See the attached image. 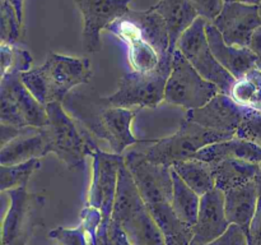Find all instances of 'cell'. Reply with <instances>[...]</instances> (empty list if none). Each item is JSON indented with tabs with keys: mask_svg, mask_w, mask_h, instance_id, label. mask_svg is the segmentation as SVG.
Listing matches in <instances>:
<instances>
[{
	"mask_svg": "<svg viewBox=\"0 0 261 245\" xmlns=\"http://www.w3.org/2000/svg\"><path fill=\"white\" fill-rule=\"evenodd\" d=\"M64 106L92 134L107 140L112 152L117 155L137 143L157 142V139H138L133 135L132 122L139 109L109 106L101 97L81 92L69 93L64 100Z\"/></svg>",
	"mask_w": 261,
	"mask_h": 245,
	"instance_id": "6da1fadb",
	"label": "cell"
},
{
	"mask_svg": "<svg viewBox=\"0 0 261 245\" xmlns=\"http://www.w3.org/2000/svg\"><path fill=\"white\" fill-rule=\"evenodd\" d=\"M93 157V178L89 189L88 204L98 209L102 214V221L97 232V242L102 245L107 236L110 222L112 218L115 198L117 191L119 171L125 157L117 153H107L96 148Z\"/></svg>",
	"mask_w": 261,
	"mask_h": 245,
	"instance_id": "9c48e42d",
	"label": "cell"
},
{
	"mask_svg": "<svg viewBox=\"0 0 261 245\" xmlns=\"http://www.w3.org/2000/svg\"><path fill=\"white\" fill-rule=\"evenodd\" d=\"M209 163L213 170L216 188L223 191L255 180L261 171V163L239 158H223Z\"/></svg>",
	"mask_w": 261,
	"mask_h": 245,
	"instance_id": "7402d4cb",
	"label": "cell"
},
{
	"mask_svg": "<svg viewBox=\"0 0 261 245\" xmlns=\"http://www.w3.org/2000/svg\"><path fill=\"white\" fill-rule=\"evenodd\" d=\"M193 158L206 162H214L223 158H239L249 162L261 163V145L251 140L233 137L231 139L212 143L201 148Z\"/></svg>",
	"mask_w": 261,
	"mask_h": 245,
	"instance_id": "603a6c76",
	"label": "cell"
},
{
	"mask_svg": "<svg viewBox=\"0 0 261 245\" xmlns=\"http://www.w3.org/2000/svg\"><path fill=\"white\" fill-rule=\"evenodd\" d=\"M172 58L173 54H167L160 65L150 71L134 70L124 74L117 91L111 96L103 97L102 101L109 106L125 109L157 107L165 100L166 84L172 70Z\"/></svg>",
	"mask_w": 261,
	"mask_h": 245,
	"instance_id": "5b68a950",
	"label": "cell"
},
{
	"mask_svg": "<svg viewBox=\"0 0 261 245\" xmlns=\"http://www.w3.org/2000/svg\"><path fill=\"white\" fill-rule=\"evenodd\" d=\"M224 208V191L213 188L200 197V207L193 226V239L189 245H205L221 236L229 227Z\"/></svg>",
	"mask_w": 261,
	"mask_h": 245,
	"instance_id": "2e32d148",
	"label": "cell"
},
{
	"mask_svg": "<svg viewBox=\"0 0 261 245\" xmlns=\"http://www.w3.org/2000/svg\"><path fill=\"white\" fill-rule=\"evenodd\" d=\"M40 167V158H32L27 162L17 165H0V189L2 191H7L18 186H27L32 174Z\"/></svg>",
	"mask_w": 261,
	"mask_h": 245,
	"instance_id": "83f0119b",
	"label": "cell"
},
{
	"mask_svg": "<svg viewBox=\"0 0 261 245\" xmlns=\"http://www.w3.org/2000/svg\"><path fill=\"white\" fill-rule=\"evenodd\" d=\"M51 239L56 240L59 245H89L88 234L83 224L75 229H65V227H56L50 231Z\"/></svg>",
	"mask_w": 261,
	"mask_h": 245,
	"instance_id": "1f68e13d",
	"label": "cell"
},
{
	"mask_svg": "<svg viewBox=\"0 0 261 245\" xmlns=\"http://www.w3.org/2000/svg\"><path fill=\"white\" fill-rule=\"evenodd\" d=\"M219 88L204 78L190 61L176 48L172 58V70L165 89V101L186 109H199L208 104Z\"/></svg>",
	"mask_w": 261,
	"mask_h": 245,
	"instance_id": "52a82bcc",
	"label": "cell"
},
{
	"mask_svg": "<svg viewBox=\"0 0 261 245\" xmlns=\"http://www.w3.org/2000/svg\"><path fill=\"white\" fill-rule=\"evenodd\" d=\"M234 137L241 139L251 140L261 145V111L260 110L250 109L247 110L241 125L234 133Z\"/></svg>",
	"mask_w": 261,
	"mask_h": 245,
	"instance_id": "4dcf8cb0",
	"label": "cell"
},
{
	"mask_svg": "<svg viewBox=\"0 0 261 245\" xmlns=\"http://www.w3.org/2000/svg\"><path fill=\"white\" fill-rule=\"evenodd\" d=\"M23 35V23L18 18L17 10L7 0L0 5V37L2 43L14 45Z\"/></svg>",
	"mask_w": 261,
	"mask_h": 245,
	"instance_id": "f1b7e54d",
	"label": "cell"
},
{
	"mask_svg": "<svg viewBox=\"0 0 261 245\" xmlns=\"http://www.w3.org/2000/svg\"><path fill=\"white\" fill-rule=\"evenodd\" d=\"M112 219L121 227L132 245H166L165 236L125 162L119 171Z\"/></svg>",
	"mask_w": 261,
	"mask_h": 245,
	"instance_id": "3957f363",
	"label": "cell"
},
{
	"mask_svg": "<svg viewBox=\"0 0 261 245\" xmlns=\"http://www.w3.org/2000/svg\"><path fill=\"white\" fill-rule=\"evenodd\" d=\"M153 8L165 18L170 35V53L173 54L178 38L199 17L198 12L191 0H160Z\"/></svg>",
	"mask_w": 261,
	"mask_h": 245,
	"instance_id": "44dd1931",
	"label": "cell"
},
{
	"mask_svg": "<svg viewBox=\"0 0 261 245\" xmlns=\"http://www.w3.org/2000/svg\"><path fill=\"white\" fill-rule=\"evenodd\" d=\"M247 3V4H256L259 5L260 0H224V3Z\"/></svg>",
	"mask_w": 261,
	"mask_h": 245,
	"instance_id": "74e56055",
	"label": "cell"
},
{
	"mask_svg": "<svg viewBox=\"0 0 261 245\" xmlns=\"http://www.w3.org/2000/svg\"><path fill=\"white\" fill-rule=\"evenodd\" d=\"M25 127H15V125H9L2 122V130H0V142H2V147L20 135L24 130Z\"/></svg>",
	"mask_w": 261,
	"mask_h": 245,
	"instance_id": "d590c367",
	"label": "cell"
},
{
	"mask_svg": "<svg viewBox=\"0 0 261 245\" xmlns=\"http://www.w3.org/2000/svg\"><path fill=\"white\" fill-rule=\"evenodd\" d=\"M212 23L227 45L249 47L252 36L261 27L259 7L247 3H224L221 14Z\"/></svg>",
	"mask_w": 261,
	"mask_h": 245,
	"instance_id": "7c38bea8",
	"label": "cell"
},
{
	"mask_svg": "<svg viewBox=\"0 0 261 245\" xmlns=\"http://www.w3.org/2000/svg\"><path fill=\"white\" fill-rule=\"evenodd\" d=\"M256 66H257V68H259L260 70H261V56H259V59H257V61H256Z\"/></svg>",
	"mask_w": 261,
	"mask_h": 245,
	"instance_id": "f35d334b",
	"label": "cell"
},
{
	"mask_svg": "<svg viewBox=\"0 0 261 245\" xmlns=\"http://www.w3.org/2000/svg\"><path fill=\"white\" fill-rule=\"evenodd\" d=\"M173 189L171 206L176 216L185 224L194 226L200 207V195L190 188L177 173L171 167Z\"/></svg>",
	"mask_w": 261,
	"mask_h": 245,
	"instance_id": "d4e9b609",
	"label": "cell"
},
{
	"mask_svg": "<svg viewBox=\"0 0 261 245\" xmlns=\"http://www.w3.org/2000/svg\"><path fill=\"white\" fill-rule=\"evenodd\" d=\"M106 30L126 45L130 65L135 71H150L160 65L161 54L126 15L115 20Z\"/></svg>",
	"mask_w": 261,
	"mask_h": 245,
	"instance_id": "9a60e30c",
	"label": "cell"
},
{
	"mask_svg": "<svg viewBox=\"0 0 261 245\" xmlns=\"http://www.w3.org/2000/svg\"><path fill=\"white\" fill-rule=\"evenodd\" d=\"M233 137L234 134L232 133L209 129L184 117L175 134L157 139V142L142 152L152 162L171 167L176 162L193 158L196 152L212 143L231 139Z\"/></svg>",
	"mask_w": 261,
	"mask_h": 245,
	"instance_id": "8992f818",
	"label": "cell"
},
{
	"mask_svg": "<svg viewBox=\"0 0 261 245\" xmlns=\"http://www.w3.org/2000/svg\"><path fill=\"white\" fill-rule=\"evenodd\" d=\"M27 186L10 189V206L3 222V245H18L24 236L25 224L30 218L32 206L40 197L30 194Z\"/></svg>",
	"mask_w": 261,
	"mask_h": 245,
	"instance_id": "ac0fdd59",
	"label": "cell"
},
{
	"mask_svg": "<svg viewBox=\"0 0 261 245\" xmlns=\"http://www.w3.org/2000/svg\"><path fill=\"white\" fill-rule=\"evenodd\" d=\"M206 37L209 46L217 60L227 69L236 79L242 78L256 66L259 56L250 47L229 46L224 42L223 37L212 22H206Z\"/></svg>",
	"mask_w": 261,
	"mask_h": 245,
	"instance_id": "e0dca14e",
	"label": "cell"
},
{
	"mask_svg": "<svg viewBox=\"0 0 261 245\" xmlns=\"http://www.w3.org/2000/svg\"><path fill=\"white\" fill-rule=\"evenodd\" d=\"M257 197H259L257 178L244 185L224 191V208L229 224H234L241 227L247 236L256 209Z\"/></svg>",
	"mask_w": 261,
	"mask_h": 245,
	"instance_id": "ffe728a7",
	"label": "cell"
},
{
	"mask_svg": "<svg viewBox=\"0 0 261 245\" xmlns=\"http://www.w3.org/2000/svg\"><path fill=\"white\" fill-rule=\"evenodd\" d=\"M0 53H2V77L31 70L32 56L28 54V51L20 50L14 45L2 43Z\"/></svg>",
	"mask_w": 261,
	"mask_h": 245,
	"instance_id": "f546056e",
	"label": "cell"
},
{
	"mask_svg": "<svg viewBox=\"0 0 261 245\" xmlns=\"http://www.w3.org/2000/svg\"><path fill=\"white\" fill-rule=\"evenodd\" d=\"M125 165L129 168L147 207L171 203L173 189L171 167L152 162L139 151L126 153Z\"/></svg>",
	"mask_w": 261,
	"mask_h": 245,
	"instance_id": "8fae6325",
	"label": "cell"
},
{
	"mask_svg": "<svg viewBox=\"0 0 261 245\" xmlns=\"http://www.w3.org/2000/svg\"><path fill=\"white\" fill-rule=\"evenodd\" d=\"M127 18L140 28L143 35L157 48L162 58L170 53V35L166 20L157 10L150 7L147 10H129Z\"/></svg>",
	"mask_w": 261,
	"mask_h": 245,
	"instance_id": "cb8c5ba5",
	"label": "cell"
},
{
	"mask_svg": "<svg viewBox=\"0 0 261 245\" xmlns=\"http://www.w3.org/2000/svg\"><path fill=\"white\" fill-rule=\"evenodd\" d=\"M206 20L198 17L178 38L176 48L184 54L191 65L209 82L216 84L222 93L231 96L237 79L217 60L206 37Z\"/></svg>",
	"mask_w": 261,
	"mask_h": 245,
	"instance_id": "ba28073f",
	"label": "cell"
},
{
	"mask_svg": "<svg viewBox=\"0 0 261 245\" xmlns=\"http://www.w3.org/2000/svg\"><path fill=\"white\" fill-rule=\"evenodd\" d=\"M249 47L251 48V50L254 51L257 56H261V27L257 28L256 32L254 33L251 43H250Z\"/></svg>",
	"mask_w": 261,
	"mask_h": 245,
	"instance_id": "8d00e7d4",
	"label": "cell"
},
{
	"mask_svg": "<svg viewBox=\"0 0 261 245\" xmlns=\"http://www.w3.org/2000/svg\"><path fill=\"white\" fill-rule=\"evenodd\" d=\"M91 61L87 58H71L50 53L45 64L40 68L20 73L23 83L28 91L42 105L59 102L79 84L91 81Z\"/></svg>",
	"mask_w": 261,
	"mask_h": 245,
	"instance_id": "7a4b0ae2",
	"label": "cell"
},
{
	"mask_svg": "<svg viewBox=\"0 0 261 245\" xmlns=\"http://www.w3.org/2000/svg\"><path fill=\"white\" fill-rule=\"evenodd\" d=\"M198 12L199 17L206 22H213L224 7V0H191Z\"/></svg>",
	"mask_w": 261,
	"mask_h": 245,
	"instance_id": "836d02e7",
	"label": "cell"
},
{
	"mask_svg": "<svg viewBox=\"0 0 261 245\" xmlns=\"http://www.w3.org/2000/svg\"><path fill=\"white\" fill-rule=\"evenodd\" d=\"M257 7H259V14H260V18H261V0H260V3H259V5H257Z\"/></svg>",
	"mask_w": 261,
	"mask_h": 245,
	"instance_id": "ab89813d",
	"label": "cell"
},
{
	"mask_svg": "<svg viewBox=\"0 0 261 245\" xmlns=\"http://www.w3.org/2000/svg\"><path fill=\"white\" fill-rule=\"evenodd\" d=\"M205 245H249V236L241 227L231 224L221 236Z\"/></svg>",
	"mask_w": 261,
	"mask_h": 245,
	"instance_id": "d6a6232c",
	"label": "cell"
},
{
	"mask_svg": "<svg viewBox=\"0 0 261 245\" xmlns=\"http://www.w3.org/2000/svg\"><path fill=\"white\" fill-rule=\"evenodd\" d=\"M47 153L50 151L42 128L25 127L22 134L0 148V163L17 165L32 158L45 157Z\"/></svg>",
	"mask_w": 261,
	"mask_h": 245,
	"instance_id": "d6986e66",
	"label": "cell"
},
{
	"mask_svg": "<svg viewBox=\"0 0 261 245\" xmlns=\"http://www.w3.org/2000/svg\"><path fill=\"white\" fill-rule=\"evenodd\" d=\"M171 167L200 197L216 188L212 165L206 161L198 160V158H189V160L176 162Z\"/></svg>",
	"mask_w": 261,
	"mask_h": 245,
	"instance_id": "484cf974",
	"label": "cell"
},
{
	"mask_svg": "<svg viewBox=\"0 0 261 245\" xmlns=\"http://www.w3.org/2000/svg\"><path fill=\"white\" fill-rule=\"evenodd\" d=\"M48 124L42 128L47 139L48 151L55 153L70 170L84 167L87 156H92L98 147L91 132L82 122L68 114L59 102L46 105Z\"/></svg>",
	"mask_w": 261,
	"mask_h": 245,
	"instance_id": "277c9868",
	"label": "cell"
},
{
	"mask_svg": "<svg viewBox=\"0 0 261 245\" xmlns=\"http://www.w3.org/2000/svg\"><path fill=\"white\" fill-rule=\"evenodd\" d=\"M132 0H75L83 15V46L86 51L98 53L102 48L101 31L129 12Z\"/></svg>",
	"mask_w": 261,
	"mask_h": 245,
	"instance_id": "4fadbf2b",
	"label": "cell"
},
{
	"mask_svg": "<svg viewBox=\"0 0 261 245\" xmlns=\"http://www.w3.org/2000/svg\"><path fill=\"white\" fill-rule=\"evenodd\" d=\"M247 110L249 107L240 105L232 96L219 92L204 106L189 110L185 119L209 129L234 134Z\"/></svg>",
	"mask_w": 261,
	"mask_h": 245,
	"instance_id": "5bb4252c",
	"label": "cell"
},
{
	"mask_svg": "<svg viewBox=\"0 0 261 245\" xmlns=\"http://www.w3.org/2000/svg\"><path fill=\"white\" fill-rule=\"evenodd\" d=\"M0 120L4 124L22 128H43L48 124L46 106L28 91L20 73L2 77Z\"/></svg>",
	"mask_w": 261,
	"mask_h": 245,
	"instance_id": "30bf717a",
	"label": "cell"
},
{
	"mask_svg": "<svg viewBox=\"0 0 261 245\" xmlns=\"http://www.w3.org/2000/svg\"><path fill=\"white\" fill-rule=\"evenodd\" d=\"M231 96L242 106L261 111V70L257 66L237 79Z\"/></svg>",
	"mask_w": 261,
	"mask_h": 245,
	"instance_id": "4316f807",
	"label": "cell"
},
{
	"mask_svg": "<svg viewBox=\"0 0 261 245\" xmlns=\"http://www.w3.org/2000/svg\"><path fill=\"white\" fill-rule=\"evenodd\" d=\"M257 188H259V197H257L256 209L250 225L249 245H261V171L257 176Z\"/></svg>",
	"mask_w": 261,
	"mask_h": 245,
	"instance_id": "e575fe53",
	"label": "cell"
}]
</instances>
